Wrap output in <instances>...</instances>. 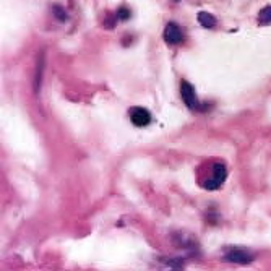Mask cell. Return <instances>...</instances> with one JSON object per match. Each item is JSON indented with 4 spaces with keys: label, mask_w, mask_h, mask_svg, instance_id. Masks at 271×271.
Wrapping results in <instances>:
<instances>
[{
    "label": "cell",
    "mask_w": 271,
    "mask_h": 271,
    "mask_svg": "<svg viewBox=\"0 0 271 271\" xmlns=\"http://www.w3.org/2000/svg\"><path fill=\"white\" fill-rule=\"evenodd\" d=\"M180 95L182 99L187 106L190 109H197L198 107V98H197V93H195L193 86L190 85L189 81H182L180 83Z\"/></svg>",
    "instance_id": "cell-2"
},
{
    "label": "cell",
    "mask_w": 271,
    "mask_h": 271,
    "mask_svg": "<svg viewBox=\"0 0 271 271\" xmlns=\"http://www.w3.org/2000/svg\"><path fill=\"white\" fill-rule=\"evenodd\" d=\"M226 175H228L226 166L219 164V163L214 164L213 171H211V177L203 182V187H205V189H208V190H216L222 185V182L226 180Z\"/></svg>",
    "instance_id": "cell-1"
},
{
    "label": "cell",
    "mask_w": 271,
    "mask_h": 271,
    "mask_svg": "<svg viewBox=\"0 0 271 271\" xmlns=\"http://www.w3.org/2000/svg\"><path fill=\"white\" fill-rule=\"evenodd\" d=\"M164 39L169 44H179L184 39L182 30L177 23H167L166 30H164Z\"/></svg>",
    "instance_id": "cell-5"
},
{
    "label": "cell",
    "mask_w": 271,
    "mask_h": 271,
    "mask_svg": "<svg viewBox=\"0 0 271 271\" xmlns=\"http://www.w3.org/2000/svg\"><path fill=\"white\" fill-rule=\"evenodd\" d=\"M117 18H119V20H128V18H130V10H128V8H125V7L119 8Z\"/></svg>",
    "instance_id": "cell-8"
},
{
    "label": "cell",
    "mask_w": 271,
    "mask_h": 271,
    "mask_svg": "<svg viewBox=\"0 0 271 271\" xmlns=\"http://www.w3.org/2000/svg\"><path fill=\"white\" fill-rule=\"evenodd\" d=\"M260 23L263 25H271V7H265L260 12Z\"/></svg>",
    "instance_id": "cell-7"
},
{
    "label": "cell",
    "mask_w": 271,
    "mask_h": 271,
    "mask_svg": "<svg viewBox=\"0 0 271 271\" xmlns=\"http://www.w3.org/2000/svg\"><path fill=\"white\" fill-rule=\"evenodd\" d=\"M130 120H132V124L137 127H146L151 122V114H149V110L143 107H133L130 110Z\"/></svg>",
    "instance_id": "cell-3"
},
{
    "label": "cell",
    "mask_w": 271,
    "mask_h": 271,
    "mask_svg": "<svg viewBox=\"0 0 271 271\" xmlns=\"http://www.w3.org/2000/svg\"><path fill=\"white\" fill-rule=\"evenodd\" d=\"M226 260L228 261H232V263H249V261H252V254H249L247 250L244 249H231L226 252Z\"/></svg>",
    "instance_id": "cell-4"
},
{
    "label": "cell",
    "mask_w": 271,
    "mask_h": 271,
    "mask_svg": "<svg viewBox=\"0 0 271 271\" xmlns=\"http://www.w3.org/2000/svg\"><path fill=\"white\" fill-rule=\"evenodd\" d=\"M174 2H179V0H174Z\"/></svg>",
    "instance_id": "cell-10"
},
{
    "label": "cell",
    "mask_w": 271,
    "mask_h": 271,
    "mask_svg": "<svg viewBox=\"0 0 271 271\" xmlns=\"http://www.w3.org/2000/svg\"><path fill=\"white\" fill-rule=\"evenodd\" d=\"M198 21L203 28H214L216 26V18L208 12H200L198 13Z\"/></svg>",
    "instance_id": "cell-6"
},
{
    "label": "cell",
    "mask_w": 271,
    "mask_h": 271,
    "mask_svg": "<svg viewBox=\"0 0 271 271\" xmlns=\"http://www.w3.org/2000/svg\"><path fill=\"white\" fill-rule=\"evenodd\" d=\"M54 13H55V15H57V16L60 18V20H65V15H63L65 12L62 10V8H60V7H54Z\"/></svg>",
    "instance_id": "cell-9"
}]
</instances>
